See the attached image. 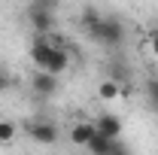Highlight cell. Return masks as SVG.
<instances>
[{"instance_id":"obj_2","label":"cell","mask_w":158,"mask_h":155,"mask_svg":"<svg viewBox=\"0 0 158 155\" xmlns=\"http://www.w3.org/2000/svg\"><path fill=\"white\" fill-rule=\"evenodd\" d=\"M24 131H27V137H31L34 143H40V146H52V143L58 140V125L49 122V119H34V122H27Z\"/></svg>"},{"instance_id":"obj_1","label":"cell","mask_w":158,"mask_h":155,"mask_svg":"<svg viewBox=\"0 0 158 155\" xmlns=\"http://www.w3.org/2000/svg\"><path fill=\"white\" fill-rule=\"evenodd\" d=\"M85 34H88V40H94V43L106 46V49H118L125 43V24L116 15H100Z\"/></svg>"},{"instance_id":"obj_14","label":"cell","mask_w":158,"mask_h":155,"mask_svg":"<svg viewBox=\"0 0 158 155\" xmlns=\"http://www.w3.org/2000/svg\"><path fill=\"white\" fill-rule=\"evenodd\" d=\"M31 6H40V9H49V12H58L61 0H31Z\"/></svg>"},{"instance_id":"obj_11","label":"cell","mask_w":158,"mask_h":155,"mask_svg":"<svg viewBox=\"0 0 158 155\" xmlns=\"http://www.w3.org/2000/svg\"><path fill=\"white\" fill-rule=\"evenodd\" d=\"M12 140H15V125L0 119V143H12Z\"/></svg>"},{"instance_id":"obj_16","label":"cell","mask_w":158,"mask_h":155,"mask_svg":"<svg viewBox=\"0 0 158 155\" xmlns=\"http://www.w3.org/2000/svg\"><path fill=\"white\" fill-rule=\"evenodd\" d=\"M149 46H152V52L158 55V24L152 27V31H149Z\"/></svg>"},{"instance_id":"obj_15","label":"cell","mask_w":158,"mask_h":155,"mask_svg":"<svg viewBox=\"0 0 158 155\" xmlns=\"http://www.w3.org/2000/svg\"><path fill=\"white\" fill-rule=\"evenodd\" d=\"M106 155H131V152H128V146H125L122 140H113V146H110V152H106Z\"/></svg>"},{"instance_id":"obj_4","label":"cell","mask_w":158,"mask_h":155,"mask_svg":"<svg viewBox=\"0 0 158 155\" xmlns=\"http://www.w3.org/2000/svg\"><path fill=\"white\" fill-rule=\"evenodd\" d=\"M27 21H31V27H34L37 34H52V31H58L55 12L40 9V6H31V3H27Z\"/></svg>"},{"instance_id":"obj_3","label":"cell","mask_w":158,"mask_h":155,"mask_svg":"<svg viewBox=\"0 0 158 155\" xmlns=\"http://www.w3.org/2000/svg\"><path fill=\"white\" fill-rule=\"evenodd\" d=\"M31 91H37L40 97H55L61 91V82L55 73H49V70H40L37 67V73L31 76Z\"/></svg>"},{"instance_id":"obj_8","label":"cell","mask_w":158,"mask_h":155,"mask_svg":"<svg viewBox=\"0 0 158 155\" xmlns=\"http://www.w3.org/2000/svg\"><path fill=\"white\" fill-rule=\"evenodd\" d=\"M110 146H113V137H103L100 131L88 140V152H91V155H106V152H110Z\"/></svg>"},{"instance_id":"obj_10","label":"cell","mask_w":158,"mask_h":155,"mask_svg":"<svg viewBox=\"0 0 158 155\" xmlns=\"http://www.w3.org/2000/svg\"><path fill=\"white\" fill-rule=\"evenodd\" d=\"M46 43H49V46H55V49H70V40L64 37L61 31H52V34H46Z\"/></svg>"},{"instance_id":"obj_7","label":"cell","mask_w":158,"mask_h":155,"mask_svg":"<svg viewBox=\"0 0 158 155\" xmlns=\"http://www.w3.org/2000/svg\"><path fill=\"white\" fill-rule=\"evenodd\" d=\"M98 94L103 97V100H116V97H122V82H118V79H103V82H100V88H98Z\"/></svg>"},{"instance_id":"obj_6","label":"cell","mask_w":158,"mask_h":155,"mask_svg":"<svg viewBox=\"0 0 158 155\" xmlns=\"http://www.w3.org/2000/svg\"><path fill=\"white\" fill-rule=\"evenodd\" d=\"M94 134H98V125L94 122H79V125H73V131H70V140L76 146H88V140Z\"/></svg>"},{"instance_id":"obj_5","label":"cell","mask_w":158,"mask_h":155,"mask_svg":"<svg viewBox=\"0 0 158 155\" xmlns=\"http://www.w3.org/2000/svg\"><path fill=\"white\" fill-rule=\"evenodd\" d=\"M94 125H98V131H100L103 137H113V140H118V137H122V122H118L113 113L98 116V122H94Z\"/></svg>"},{"instance_id":"obj_13","label":"cell","mask_w":158,"mask_h":155,"mask_svg":"<svg viewBox=\"0 0 158 155\" xmlns=\"http://www.w3.org/2000/svg\"><path fill=\"white\" fill-rule=\"evenodd\" d=\"M146 94H149V103L158 110V79H149L146 82Z\"/></svg>"},{"instance_id":"obj_9","label":"cell","mask_w":158,"mask_h":155,"mask_svg":"<svg viewBox=\"0 0 158 155\" xmlns=\"http://www.w3.org/2000/svg\"><path fill=\"white\" fill-rule=\"evenodd\" d=\"M100 15H103V12H98L94 6H85V9L79 12V27H82V31H88V27H91V24L100 19Z\"/></svg>"},{"instance_id":"obj_12","label":"cell","mask_w":158,"mask_h":155,"mask_svg":"<svg viewBox=\"0 0 158 155\" xmlns=\"http://www.w3.org/2000/svg\"><path fill=\"white\" fill-rule=\"evenodd\" d=\"M12 85H15V79H12V73H9V70H6V67L0 64V94H3V91H9Z\"/></svg>"}]
</instances>
